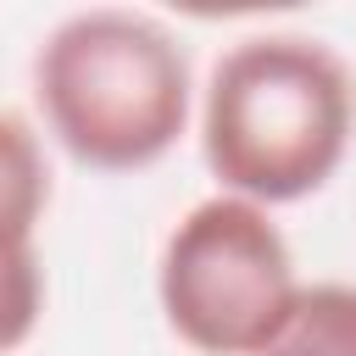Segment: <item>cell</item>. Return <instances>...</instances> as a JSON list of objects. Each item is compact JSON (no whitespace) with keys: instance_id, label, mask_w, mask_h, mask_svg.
<instances>
[{"instance_id":"cell-2","label":"cell","mask_w":356,"mask_h":356,"mask_svg":"<svg viewBox=\"0 0 356 356\" xmlns=\"http://www.w3.org/2000/svg\"><path fill=\"white\" fill-rule=\"evenodd\" d=\"M33 106L50 145L89 172H145L200 117L184 39L128 6H89L44 33Z\"/></svg>"},{"instance_id":"cell-1","label":"cell","mask_w":356,"mask_h":356,"mask_svg":"<svg viewBox=\"0 0 356 356\" xmlns=\"http://www.w3.org/2000/svg\"><path fill=\"white\" fill-rule=\"evenodd\" d=\"M200 161L222 195L295 206L317 195L356 134V72L312 33H250L200 89Z\"/></svg>"},{"instance_id":"cell-3","label":"cell","mask_w":356,"mask_h":356,"mask_svg":"<svg viewBox=\"0 0 356 356\" xmlns=\"http://www.w3.org/2000/svg\"><path fill=\"white\" fill-rule=\"evenodd\" d=\"M306 284L278 217L239 195L195 200L161 239L156 300L195 356H267Z\"/></svg>"},{"instance_id":"cell-4","label":"cell","mask_w":356,"mask_h":356,"mask_svg":"<svg viewBox=\"0 0 356 356\" xmlns=\"http://www.w3.org/2000/svg\"><path fill=\"white\" fill-rule=\"evenodd\" d=\"M267 356H356V284H306L295 317L267 345Z\"/></svg>"}]
</instances>
